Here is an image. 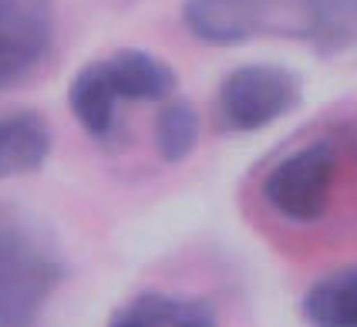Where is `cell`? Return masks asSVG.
<instances>
[{"label":"cell","instance_id":"1","mask_svg":"<svg viewBox=\"0 0 357 327\" xmlns=\"http://www.w3.org/2000/svg\"><path fill=\"white\" fill-rule=\"evenodd\" d=\"M246 206L283 253L357 250V115H331L270 155L250 179Z\"/></svg>","mask_w":357,"mask_h":327},{"label":"cell","instance_id":"2","mask_svg":"<svg viewBox=\"0 0 357 327\" xmlns=\"http://www.w3.org/2000/svg\"><path fill=\"white\" fill-rule=\"evenodd\" d=\"M182 21L209 44L294 38L327 54L357 47V0H185Z\"/></svg>","mask_w":357,"mask_h":327},{"label":"cell","instance_id":"3","mask_svg":"<svg viewBox=\"0 0 357 327\" xmlns=\"http://www.w3.org/2000/svg\"><path fill=\"white\" fill-rule=\"evenodd\" d=\"M176 88V71L145 51H119L105 61L81 68L68 102L91 139H112L121 102H162Z\"/></svg>","mask_w":357,"mask_h":327},{"label":"cell","instance_id":"4","mask_svg":"<svg viewBox=\"0 0 357 327\" xmlns=\"http://www.w3.org/2000/svg\"><path fill=\"white\" fill-rule=\"evenodd\" d=\"M61 273L54 246L24 216L0 209V327H38Z\"/></svg>","mask_w":357,"mask_h":327},{"label":"cell","instance_id":"5","mask_svg":"<svg viewBox=\"0 0 357 327\" xmlns=\"http://www.w3.org/2000/svg\"><path fill=\"white\" fill-rule=\"evenodd\" d=\"M300 102V78L280 64H246L226 75L216 115L226 132H257L283 119Z\"/></svg>","mask_w":357,"mask_h":327},{"label":"cell","instance_id":"6","mask_svg":"<svg viewBox=\"0 0 357 327\" xmlns=\"http://www.w3.org/2000/svg\"><path fill=\"white\" fill-rule=\"evenodd\" d=\"M54 47L51 0H0V91L34 78Z\"/></svg>","mask_w":357,"mask_h":327},{"label":"cell","instance_id":"7","mask_svg":"<svg viewBox=\"0 0 357 327\" xmlns=\"http://www.w3.org/2000/svg\"><path fill=\"white\" fill-rule=\"evenodd\" d=\"M51 128L34 112H0V179L24 176L44 165Z\"/></svg>","mask_w":357,"mask_h":327},{"label":"cell","instance_id":"8","mask_svg":"<svg viewBox=\"0 0 357 327\" xmlns=\"http://www.w3.org/2000/svg\"><path fill=\"white\" fill-rule=\"evenodd\" d=\"M108 327H219L213 307L202 301L169 297V294H139L121 307Z\"/></svg>","mask_w":357,"mask_h":327},{"label":"cell","instance_id":"9","mask_svg":"<svg viewBox=\"0 0 357 327\" xmlns=\"http://www.w3.org/2000/svg\"><path fill=\"white\" fill-rule=\"evenodd\" d=\"M303 317L310 327H357V264H344L307 290Z\"/></svg>","mask_w":357,"mask_h":327},{"label":"cell","instance_id":"10","mask_svg":"<svg viewBox=\"0 0 357 327\" xmlns=\"http://www.w3.org/2000/svg\"><path fill=\"white\" fill-rule=\"evenodd\" d=\"M199 139V115L189 102H172L165 105L155 119V145H159L162 159L178 162L192 152Z\"/></svg>","mask_w":357,"mask_h":327}]
</instances>
